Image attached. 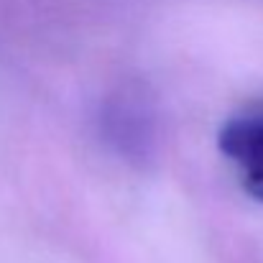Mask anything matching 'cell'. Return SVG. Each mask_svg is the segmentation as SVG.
Returning <instances> with one entry per match:
<instances>
[{
    "label": "cell",
    "mask_w": 263,
    "mask_h": 263,
    "mask_svg": "<svg viewBox=\"0 0 263 263\" xmlns=\"http://www.w3.org/2000/svg\"><path fill=\"white\" fill-rule=\"evenodd\" d=\"M217 148L235 166L246 194L263 202V100L238 107L222 123Z\"/></svg>",
    "instance_id": "6da1fadb"
}]
</instances>
